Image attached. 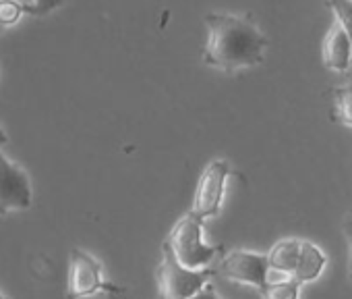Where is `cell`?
I'll return each instance as SVG.
<instances>
[{
	"mask_svg": "<svg viewBox=\"0 0 352 299\" xmlns=\"http://www.w3.org/2000/svg\"><path fill=\"white\" fill-rule=\"evenodd\" d=\"M216 270L220 276H224L228 280L253 285V287L261 289L263 285H267L270 260H267V254L263 256V254H253V251H245V249H232L222 256Z\"/></svg>",
	"mask_w": 352,
	"mask_h": 299,
	"instance_id": "8992f818",
	"label": "cell"
},
{
	"mask_svg": "<svg viewBox=\"0 0 352 299\" xmlns=\"http://www.w3.org/2000/svg\"><path fill=\"white\" fill-rule=\"evenodd\" d=\"M327 7L331 9L336 21L344 28L352 44V0H327Z\"/></svg>",
	"mask_w": 352,
	"mask_h": 299,
	"instance_id": "5bb4252c",
	"label": "cell"
},
{
	"mask_svg": "<svg viewBox=\"0 0 352 299\" xmlns=\"http://www.w3.org/2000/svg\"><path fill=\"white\" fill-rule=\"evenodd\" d=\"M333 98V112L331 118L346 127H352V83L336 87L331 92Z\"/></svg>",
	"mask_w": 352,
	"mask_h": 299,
	"instance_id": "8fae6325",
	"label": "cell"
},
{
	"mask_svg": "<svg viewBox=\"0 0 352 299\" xmlns=\"http://www.w3.org/2000/svg\"><path fill=\"white\" fill-rule=\"evenodd\" d=\"M325 268V254L311 241H300V256L294 268V278L300 282H309L315 280Z\"/></svg>",
	"mask_w": 352,
	"mask_h": 299,
	"instance_id": "9c48e42d",
	"label": "cell"
},
{
	"mask_svg": "<svg viewBox=\"0 0 352 299\" xmlns=\"http://www.w3.org/2000/svg\"><path fill=\"white\" fill-rule=\"evenodd\" d=\"M32 206V183L28 173L0 152V216Z\"/></svg>",
	"mask_w": 352,
	"mask_h": 299,
	"instance_id": "52a82bcc",
	"label": "cell"
},
{
	"mask_svg": "<svg viewBox=\"0 0 352 299\" xmlns=\"http://www.w3.org/2000/svg\"><path fill=\"white\" fill-rule=\"evenodd\" d=\"M65 0H30L25 5V15L30 17H44L52 11H56L58 7H63Z\"/></svg>",
	"mask_w": 352,
	"mask_h": 299,
	"instance_id": "9a60e30c",
	"label": "cell"
},
{
	"mask_svg": "<svg viewBox=\"0 0 352 299\" xmlns=\"http://www.w3.org/2000/svg\"><path fill=\"white\" fill-rule=\"evenodd\" d=\"M96 293L122 295L124 289L108 282L102 272V264L83 249H73L69 258V278H67V299H85Z\"/></svg>",
	"mask_w": 352,
	"mask_h": 299,
	"instance_id": "277c9868",
	"label": "cell"
},
{
	"mask_svg": "<svg viewBox=\"0 0 352 299\" xmlns=\"http://www.w3.org/2000/svg\"><path fill=\"white\" fill-rule=\"evenodd\" d=\"M0 299H5V297H3V293H0Z\"/></svg>",
	"mask_w": 352,
	"mask_h": 299,
	"instance_id": "d6986e66",
	"label": "cell"
},
{
	"mask_svg": "<svg viewBox=\"0 0 352 299\" xmlns=\"http://www.w3.org/2000/svg\"><path fill=\"white\" fill-rule=\"evenodd\" d=\"M298 256H300V239H282L267 254L270 268H274L278 272H286L292 276L296 262H298Z\"/></svg>",
	"mask_w": 352,
	"mask_h": 299,
	"instance_id": "30bf717a",
	"label": "cell"
},
{
	"mask_svg": "<svg viewBox=\"0 0 352 299\" xmlns=\"http://www.w3.org/2000/svg\"><path fill=\"white\" fill-rule=\"evenodd\" d=\"M216 268H187L174 256L168 241L162 245V260L157 266V289L160 299H187L201 291L212 276H216Z\"/></svg>",
	"mask_w": 352,
	"mask_h": 299,
	"instance_id": "7a4b0ae2",
	"label": "cell"
},
{
	"mask_svg": "<svg viewBox=\"0 0 352 299\" xmlns=\"http://www.w3.org/2000/svg\"><path fill=\"white\" fill-rule=\"evenodd\" d=\"M204 218L195 212H187L168 235V243L179 258V262L187 268H206L216 256L222 254L224 247L208 245L204 241Z\"/></svg>",
	"mask_w": 352,
	"mask_h": 299,
	"instance_id": "3957f363",
	"label": "cell"
},
{
	"mask_svg": "<svg viewBox=\"0 0 352 299\" xmlns=\"http://www.w3.org/2000/svg\"><path fill=\"white\" fill-rule=\"evenodd\" d=\"M187 299H218V295H216L214 285H212V282H208L201 291H197L195 295H191V297H187Z\"/></svg>",
	"mask_w": 352,
	"mask_h": 299,
	"instance_id": "e0dca14e",
	"label": "cell"
},
{
	"mask_svg": "<svg viewBox=\"0 0 352 299\" xmlns=\"http://www.w3.org/2000/svg\"><path fill=\"white\" fill-rule=\"evenodd\" d=\"M25 17L23 0H0V30L13 28Z\"/></svg>",
	"mask_w": 352,
	"mask_h": 299,
	"instance_id": "4fadbf2b",
	"label": "cell"
},
{
	"mask_svg": "<svg viewBox=\"0 0 352 299\" xmlns=\"http://www.w3.org/2000/svg\"><path fill=\"white\" fill-rule=\"evenodd\" d=\"M300 280H296L294 276H290L288 280H280V282H267L259 289L263 299H298V289H300Z\"/></svg>",
	"mask_w": 352,
	"mask_h": 299,
	"instance_id": "7c38bea8",
	"label": "cell"
},
{
	"mask_svg": "<svg viewBox=\"0 0 352 299\" xmlns=\"http://www.w3.org/2000/svg\"><path fill=\"white\" fill-rule=\"evenodd\" d=\"M321 56H323V65L336 73H344L352 65V44H350L348 34L338 21L327 30L323 38Z\"/></svg>",
	"mask_w": 352,
	"mask_h": 299,
	"instance_id": "ba28073f",
	"label": "cell"
},
{
	"mask_svg": "<svg viewBox=\"0 0 352 299\" xmlns=\"http://www.w3.org/2000/svg\"><path fill=\"white\" fill-rule=\"evenodd\" d=\"M230 175H232V167L226 161H212L206 167L204 175L199 177L191 212H195L204 220L218 216L222 200H224L226 179Z\"/></svg>",
	"mask_w": 352,
	"mask_h": 299,
	"instance_id": "5b68a950",
	"label": "cell"
},
{
	"mask_svg": "<svg viewBox=\"0 0 352 299\" xmlns=\"http://www.w3.org/2000/svg\"><path fill=\"white\" fill-rule=\"evenodd\" d=\"M5 143H7V133L0 129V145H5Z\"/></svg>",
	"mask_w": 352,
	"mask_h": 299,
	"instance_id": "ac0fdd59",
	"label": "cell"
},
{
	"mask_svg": "<svg viewBox=\"0 0 352 299\" xmlns=\"http://www.w3.org/2000/svg\"><path fill=\"white\" fill-rule=\"evenodd\" d=\"M344 239H346V247H348V274L352 278V210L344 218Z\"/></svg>",
	"mask_w": 352,
	"mask_h": 299,
	"instance_id": "2e32d148",
	"label": "cell"
},
{
	"mask_svg": "<svg viewBox=\"0 0 352 299\" xmlns=\"http://www.w3.org/2000/svg\"><path fill=\"white\" fill-rule=\"evenodd\" d=\"M206 25V65L220 71H239L263 63L267 52V38L249 17L232 13H208Z\"/></svg>",
	"mask_w": 352,
	"mask_h": 299,
	"instance_id": "6da1fadb",
	"label": "cell"
}]
</instances>
